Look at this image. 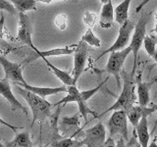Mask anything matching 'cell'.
<instances>
[{
    "label": "cell",
    "mask_w": 157,
    "mask_h": 147,
    "mask_svg": "<svg viewBox=\"0 0 157 147\" xmlns=\"http://www.w3.org/2000/svg\"><path fill=\"white\" fill-rule=\"evenodd\" d=\"M146 24H147V19L142 17L139 23L135 26V29L132 32L131 41L129 46L131 47V50L134 54V66H132L131 76L134 77L136 73L137 69V60H139V53L141 48V45L144 44V39L146 36Z\"/></svg>",
    "instance_id": "cell-3"
},
{
    "label": "cell",
    "mask_w": 157,
    "mask_h": 147,
    "mask_svg": "<svg viewBox=\"0 0 157 147\" xmlns=\"http://www.w3.org/2000/svg\"><path fill=\"white\" fill-rule=\"evenodd\" d=\"M54 24L57 28H59L60 31H64L67 28V24H68V17L66 14H60L58 16L55 17L54 20Z\"/></svg>",
    "instance_id": "cell-27"
},
{
    "label": "cell",
    "mask_w": 157,
    "mask_h": 147,
    "mask_svg": "<svg viewBox=\"0 0 157 147\" xmlns=\"http://www.w3.org/2000/svg\"><path fill=\"white\" fill-rule=\"evenodd\" d=\"M132 0H124L114 9V16L115 22L119 24L120 26L124 24L128 19H129V9Z\"/></svg>",
    "instance_id": "cell-20"
},
{
    "label": "cell",
    "mask_w": 157,
    "mask_h": 147,
    "mask_svg": "<svg viewBox=\"0 0 157 147\" xmlns=\"http://www.w3.org/2000/svg\"><path fill=\"white\" fill-rule=\"evenodd\" d=\"M16 85L22 86L26 89L32 91L36 94L41 96L43 98H45L46 96L49 95H53V94H57V93L60 92H67V86L64 85L63 86L60 87H40V86H33L28 85L27 82H16L15 83Z\"/></svg>",
    "instance_id": "cell-15"
},
{
    "label": "cell",
    "mask_w": 157,
    "mask_h": 147,
    "mask_svg": "<svg viewBox=\"0 0 157 147\" xmlns=\"http://www.w3.org/2000/svg\"><path fill=\"white\" fill-rule=\"evenodd\" d=\"M83 22H85L87 26H90V28L94 27V24L96 23V15L93 14L90 11H86L83 14Z\"/></svg>",
    "instance_id": "cell-29"
},
{
    "label": "cell",
    "mask_w": 157,
    "mask_h": 147,
    "mask_svg": "<svg viewBox=\"0 0 157 147\" xmlns=\"http://www.w3.org/2000/svg\"><path fill=\"white\" fill-rule=\"evenodd\" d=\"M134 29H135L134 22L128 19L124 24H122L120 26L119 32H118V36H117V39L115 40V42L113 43L109 48L106 49L105 51H103L100 55H98V57L96 58V61L99 60L100 58H102L107 53H110L112 51H116V50H121V49L126 48L128 46V44H129L131 41V37H132Z\"/></svg>",
    "instance_id": "cell-5"
},
{
    "label": "cell",
    "mask_w": 157,
    "mask_h": 147,
    "mask_svg": "<svg viewBox=\"0 0 157 147\" xmlns=\"http://www.w3.org/2000/svg\"><path fill=\"white\" fill-rule=\"evenodd\" d=\"M7 147H32L33 146V141L31 140L29 131H23L17 134L16 136L11 141H8L5 143Z\"/></svg>",
    "instance_id": "cell-19"
},
{
    "label": "cell",
    "mask_w": 157,
    "mask_h": 147,
    "mask_svg": "<svg viewBox=\"0 0 157 147\" xmlns=\"http://www.w3.org/2000/svg\"><path fill=\"white\" fill-rule=\"evenodd\" d=\"M0 124L1 125H3V126H8V127H10L14 132H17V130H18V129L19 127H17V126H12V125H10L9 123H7V122H5L4 120H2L1 118H0Z\"/></svg>",
    "instance_id": "cell-31"
},
{
    "label": "cell",
    "mask_w": 157,
    "mask_h": 147,
    "mask_svg": "<svg viewBox=\"0 0 157 147\" xmlns=\"http://www.w3.org/2000/svg\"><path fill=\"white\" fill-rule=\"evenodd\" d=\"M60 130L62 132V137H75L80 134V118L78 114L72 117H64L60 123Z\"/></svg>",
    "instance_id": "cell-11"
},
{
    "label": "cell",
    "mask_w": 157,
    "mask_h": 147,
    "mask_svg": "<svg viewBox=\"0 0 157 147\" xmlns=\"http://www.w3.org/2000/svg\"><path fill=\"white\" fill-rule=\"evenodd\" d=\"M4 24H5V16H4V12L1 11V13H0V44H2L4 42V36L7 33L6 31H5Z\"/></svg>",
    "instance_id": "cell-30"
},
{
    "label": "cell",
    "mask_w": 157,
    "mask_h": 147,
    "mask_svg": "<svg viewBox=\"0 0 157 147\" xmlns=\"http://www.w3.org/2000/svg\"><path fill=\"white\" fill-rule=\"evenodd\" d=\"M151 57L153 58V60H154V61L156 62V64H157V49L155 50V52L153 53V55H152Z\"/></svg>",
    "instance_id": "cell-35"
},
{
    "label": "cell",
    "mask_w": 157,
    "mask_h": 147,
    "mask_svg": "<svg viewBox=\"0 0 157 147\" xmlns=\"http://www.w3.org/2000/svg\"><path fill=\"white\" fill-rule=\"evenodd\" d=\"M41 59H43V61L45 62L47 67L50 69V70L52 71V73L64 83V85H75L72 75H70L69 73H67L65 71H62L59 68H57L54 65H52V64L47 60V58H41Z\"/></svg>",
    "instance_id": "cell-21"
},
{
    "label": "cell",
    "mask_w": 157,
    "mask_h": 147,
    "mask_svg": "<svg viewBox=\"0 0 157 147\" xmlns=\"http://www.w3.org/2000/svg\"><path fill=\"white\" fill-rule=\"evenodd\" d=\"M107 127L109 130V137L114 138V136L120 135L125 140H128V118L127 113L124 110L113 111L109 121L107 123Z\"/></svg>",
    "instance_id": "cell-4"
},
{
    "label": "cell",
    "mask_w": 157,
    "mask_h": 147,
    "mask_svg": "<svg viewBox=\"0 0 157 147\" xmlns=\"http://www.w3.org/2000/svg\"><path fill=\"white\" fill-rule=\"evenodd\" d=\"M156 81H152L150 82H144L141 80V74L137 76L136 83V91H137V101L140 106H147L150 103V88L152 85Z\"/></svg>",
    "instance_id": "cell-13"
},
{
    "label": "cell",
    "mask_w": 157,
    "mask_h": 147,
    "mask_svg": "<svg viewBox=\"0 0 157 147\" xmlns=\"http://www.w3.org/2000/svg\"><path fill=\"white\" fill-rule=\"evenodd\" d=\"M154 112H155L154 109L151 106L147 107V106H140V105H136V106L132 105L126 111L128 121L131 123V125L134 126V129H136V126L139 124V122L142 116L145 114L150 116Z\"/></svg>",
    "instance_id": "cell-14"
},
{
    "label": "cell",
    "mask_w": 157,
    "mask_h": 147,
    "mask_svg": "<svg viewBox=\"0 0 157 147\" xmlns=\"http://www.w3.org/2000/svg\"><path fill=\"white\" fill-rule=\"evenodd\" d=\"M114 6H113L112 0H109L107 3L103 4L102 6L99 16V24L102 28H110L114 24Z\"/></svg>",
    "instance_id": "cell-17"
},
{
    "label": "cell",
    "mask_w": 157,
    "mask_h": 147,
    "mask_svg": "<svg viewBox=\"0 0 157 147\" xmlns=\"http://www.w3.org/2000/svg\"><path fill=\"white\" fill-rule=\"evenodd\" d=\"M0 64L5 73V78L16 82H26L23 77V67L24 63H14L0 54Z\"/></svg>",
    "instance_id": "cell-10"
},
{
    "label": "cell",
    "mask_w": 157,
    "mask_h": 147,
    "mask_svg": "<svg viewBox=\"0 0 157 147\" xmlns=\"http://www.w3.org/2000/svg\"><path fill=\"white\" fill-rule=\"evenodd\" d=\"M0 95H1L3 98H5V99L10 103L12 111L22 110L25 114H26V117H28L27 109L18 101L17 98L15 97V95L12 92L11 86H10L9 80H7V78H5V77L3 78V80H0Z\"/></svg>",
    "instance_id": "cell-12"
},
{
    "label": "cell",
    "mask_w": 157,
    "mask_h": 147,
    "mask_svg": "<svg viewBox=\"0 0 157 147\" xmlns=\"http://www.w3.org/2000/svg\"><path fill=\"white\" fill-rule=\"evenodd\" d=\"M132 77L131 75L124 74V85H123V90L121 92L120 96L118 97V99L115 101V103L112 106H110L108 109H106L104 112H102L101 114L97 116V118L102 117L108 112H113L116 110H124L127 111L130 107L134 105L136 100L135 95V82L132 81Z\"/></svg>",
    "instance_id": "cell-2"
},
{
    "label": "cell",
    "mask_w": 157,
    "mask_h": 147,
    "mask_svg": "<svg viewBox=\"0 0 157 147\" xmlns=\"http://www.w3.org/2000/svg\"><path fill=\"white\" fill-rule=\"evenodd\" d=\"M107 81V80H105V81H103L101 83H99L97 86H95V87H93V88H91V89H88V90H82V91H81V95H82V98L83 100H85L86 102H87L88 100L90 99V98L95 94V93H97L98 91L100 90V88L103 86V85Z\"/></svg>",
    "instance_id": "cell-26"
},
{
    "label": "cell",
    "mask_w": 157,
    "mask_h": 147,
    "mask_svg": "<svg viewBox=\"0 0 157 147\" xmlns=\"http://www.w3.org/2000/svg\"><path fill=\"white\" fill-rule=\"evenodd\" d=\"M152 108H153V109H154V111L157 113V104H154V103H153V104H149ZM157 126V121H156V124H155V126Z\"/></svg>",
    "instance_id": "cell-34"
},
{
    "label": "cell",
    "mask_w": 157,
    "mask_h": 147,
    "mask_svg": "<svg viewBox=\"0 0 157 147\" xmlns=\"http://www.w3.org/2000/svg\"><path fill=\"white\" fill-rule=\"evenodd\" d=\"M78 1H80V0H73V2H75V3H78Z\"/></svg>",
    "instance_id": "cell-38"
},
{
    "label": "cell",
    "mask_w": 157,
    "mask_h": 147,
    "mask_svg": "<svg viewBox=\"0 0 157 147\" xmlns=\"http://www.w3.org/2000/svg\"><path fill=\"white\" fill-rule=\"evenodd\" d=\"M148 115H144L140 120L139 124L136 126V137L139 140V143L141 147H147L150 139V134L148 131V121H147Z\"/></svg>",
    "instance_id": "cell-16"
},
{
    "label": "cell",
    "mask_w": 157,
    "mask_h": 147,
    "mask_svg": "<svg viewBox=\"0 0 157 147\" xmlns=\"http://www.w3.org/2000/svg\"><path fill=\"white\" fill-rule=\"evenodd\" d=\"M132 52L131 47L127 46L124 49L121 50H116L110 52V56L108 59L106 67H105V72L108 73L109 75H113L117 80L118 85H120V74L122 71V68L124 66L125 61L127 57L129 56V54Z\"/></svg>",
    "instance_id": "cell-6"
},
{
    "label": "cell",
    "mask_w": 157,
    "mask_h": 147,
    "mask_svg": "<svg viewBox=\"0 0 157 147\" xmlns=\"http://www.w3.org/2000/svg\"><path fill=\"white\" fill-rule=\"evenodd\" d=\"M33 21L26 13L19 12V26H18L17 40L22 42L23 44H26V45L29 46L34 51L36 47L33 45Z\"/></svg>",
    "instance_id": "cell-8"
},
{
    "label": "cell",
    "mask_w": 157,
    "mask_h": 147,
    "mask_svg": "<svg viewBox=\"0 0 157 147\" xmlns=\"http://www.w3.org/2000/svg\"><path fill=\"white\" fill-rule=\"evenodd\" d=\"M106 140V129L101 122L85 131V138L78 140V147H100Z\"/></svg>",
    "instance_id": "cell-7"
},
{
    "label": "cell",
    "mask_w": 157,
    "mask_h": 147,
    "mask_svg": "<svg viewBox=\"0 0 157 147\" xmlns=\"http://www.w3.org/2000/svg\"><path fill=\"white\" fill-rule=\"evenodd\" d=\"M100 1H101L103 4H104V3H107L108 1H109V0H100Z\"/></svg>",
    "instance_id": "cell-37"
},
{
    "label": "cell",
    "mask_w": 157,
    "mask_h": 147,
    "mask_svg": "<svg viewBox=\"0 0 157 147\" xmlns=\"http://www.w3.org/2000/svg\"><path fill=\"white\" fill-rule=\"evenodd\" d=\"M36 2H42L45 4H50L54 1H67V0H36Z\"/></svg>",
    "instance_id": "cell-33"
},
{
    "label": "cell",
    "mask_w": 157,
    "mask_h": 147,
    "mask_svg": "<svg viewBox=\"0 0 157 147\" xmlns=\"http://www.w3.org/2000/svg\"><path fill=\"white\" fill-rule=\"evenodd\" d=\"M88 45L82 40H80L77 44L76 50L74 52V69H73V80L75 85L77 83L78 80L82 75L85 71V67L86 64V60L88 57Z\"/></svg>",
    "instance_id": "cell-9"
},
{
    "label": "cell",
    "mask_w": 157,
    "mask_h": 147,
    "mask_svg": "<svg viewBox=\"0 0 157 147\" xmlns=\"http://www.w3.org/2000/svg\"><path fill=\"white\" fill-rule=\"evenodd\" d=\"M17 91L24 98L25 101L28 103V105L33 112V123L31 125L32 126L36 121L41 124L46 118L51 117V109L53 108V105L45 100V98L19 85H17Z\"/></svg>",
    "instance_id": "cell-1"
},
{
    "label": "cell",
    "mask_w": 157,
    "mask_h": 147,
    "mask_svg": "<svg viewBox=\"0 0 157 147\" xmlns=\"http://www.w3.org/2000/svg\"><path fill=\"white\" fill-rule=\"evenodd\" d=\"M5 146V144H3V142H2V138L0 137V147H3Z\"/></svg>",
    "instance_id": "cell-36"
},
{
    "label": "cell",
    "mask_w": 157,
    "mask_h": 147,
    "mask_svg": "<svg viewBox=\"0 0 157 147\" xmlns=\"http://www.w3.org/2000/svg\"><path fill=\"white\" fill-rule=\"evenodd\" d=\"M9 1L12 2L18 12L26 13L32 10H36V0H9Z\"/></svg>",
    "instance_id": "cell-22"
},
{
    "label": "cell",
    "mask_w": 157,
    "mask_h": 147,
    "mask_svg": "<svg viewBox=\"0 0 157 147\" xmlns=\"http://www.w3.org/2000/svg\"><path fill=\"white\" fill-rule=\"evenodd\" d=\"M0 11H7L11 14H17L18 11L9 0H0Z\"/></svg>",
    "instance_id": "cell-28"
},
{
    "label": "cell",
    "mask_w": 157,
    "mask_h": 147,
    "mask_svg": "<svg viewBox=\"0 0 157 147\" xmlns=\"http://www.w3.org/2000/svg\"><path fill=\"white\" fill-rule=\"evenodd\" d=\"M81 40L85 41L87 45L92 46V47H100L101 46V40L95 36L91 28L86 29V32L83 33V36H82Z\"/></svg>",
    "instance_id": "cell-23"
},
{
    "label": "cell",
    "mask_w": 157,
    "mask_h": 147,
    "mask_svg": "<svg viewBox=\"0 0 157 147\" xmlns=\"http://www.w3.org/2000/svg\"><path fill=\"white\" fill-rule=\"evenodd\" d=\"M156 44H157V36H145L144 39V45L146 53L151 57L156 50Z\"/></svg>",
    "instance_id": "cell-25"
},
{
    "label": "cell",
    "mask_w": 157,
    "mask_h": 147,
    "mask_svg": "<svg viewBox=\"0 0 157 147\" xmlns=\"http://www.w3.org/2000/svg\"><path fill=\"white\" fill-rule=\"evenodd\" d=\"M77 44H72V45H68L65 47H58L53 48L50 50L46 51H40L36 48L34 52L36 53V58H47L52 56H62V55H72L76 50Z\"/></svg>",
    "instance_id": "cell-18"
},
{
    "label": "cell",
    "mask_w": 157,
    "mask_h": 147,
    "mask_svg": "<svg viewBox=\"0 0 157 147\" xmlns=\"http://www.w3.org/2000/svg\"><path fill=\"white\" fill-rule=\"evenodd\" d=\"M46 146L52 147H78V140L73 139V137H62L61 139H54L50 144Z\"/></svg>",
    "instance_id": "cell-24"
},
{
    "label": "cell",
    "mask_w": 157,
    "mask_h": 147,
    "mask_svg": "<svg viewBox=\"0 0 157 147\" xmlns=\"http://www.w3.org/2000/svg\"><path fill=\"white\" fill-rule=\"evenodd\" d=\"M150 1H151V0H144V1H142V2L139 5V6H137V7L136 8V13H139V12L140 11V10H141V8L144 7V6H145V5H146L147 3H149Z\"/></svg>",
    "instance_id": "cell-32"
}]
</instances>
